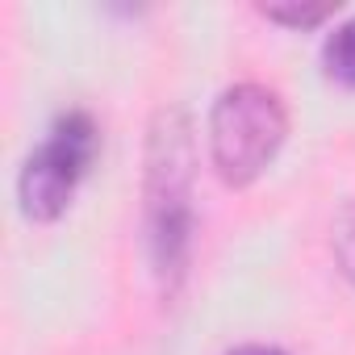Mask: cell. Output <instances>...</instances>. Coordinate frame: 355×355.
Returning a JSON list of instances; mask_svg holds the SVG:
<instances>
[{"mask_svg": "<svg viewBox=\"0 0 355 355\" xmlns=\"http://www.w3.org/2000/svg\"><path fill=\"white\" fill-rule=\"evenodd\" d=\"M193 125L184 109H159L146 130V247L159 284L171 293L184 280L193 247Z\"/></svg>", "mask_w": 355, "mask_h": 355, "instance_id": "cell-1", "label": "cell"}, {"mask_svg": "<svg viewBox=\"0 0 355 355\" xmlns=\"http://www.w3.org/2000/svg\"><path fill=\"white\" fill-rule=\"evenodd\" d=\"M288 117L272 88L234 84L209 113V155L226 184H251L284 146Z\"/></svg>", "mask_w": 355, "mask_h": 355, "instance_id": "cell-2", "label": "cell"}, {"mask_svg": "<svg viewBox=\"0 0 355 355\" xmlns=\"http://www.w3.org/2000/svg\"><path fill=\"white\" fill-rule=\"evenodd\" d=\"M96 146H101V134L84 109H71L51 125L46 142L26 159L21 180H17L26 218L55 222L71 205V193L80 184V175L88 171V163L96 159Z\"/></svg>", "mask_w": 355, "mask_h": 355, "instance_id": "cell-3", "label": "cell"}, {"mask_svg": "<svg viewBox=\"0 0 355 355\" xmlns=\"http://www.w3.org/2000/svg\"><path fill=\"white\" fill-rule=\"evenodd\" d=\"M326 71H330V80L355 88V17L343 21L330 34V42H326Z\"/></svg>", "mask_w": 355, "mask_h": 355, "instance_id": "cell-4", "label": "cell"}, {"mask_svg": "<svg viewBox=\"0 0 355 355\" xmlns=\"http://www.w3.org/2000/svg\"><path fill=\"white\" fill-rule=\"evenodd\" d=\"M334 255H338V268L347 280H355V201L338 214L334 222Z\"/></svg>", "mask_w": 355, "mask_h": 355, "instance_id": "cell-5", "label": "cell"}, {"mask_svg": "<svg viewBox=\"0 0 355 355\" xmlns=\"http://www.w3.org/2000/svg\"><path fill=\"white\" fill-rule=\"evenodd\" d=\"M330 13V5H313V9H268V17L276 21H288V26H313Z\"/></svg>", "mask_w": 355, "mask_h": 355, "instance_id": "cell-6", "label": "cell"}, {"mask_svg": "<svg viewBox=\"0 0 355 355\" xmlns=\"http://www.w3.org/2000/svg\"><path fill=\"white\" fill-rule=\"evenodd\" d=\"M230 355H288L280 347H268V343H247V347H234Z\"/></svg>", "mask_w": 355, "mask_h": 355, "instance_id": "cell-7", "label": "cell"}]
</instances>
